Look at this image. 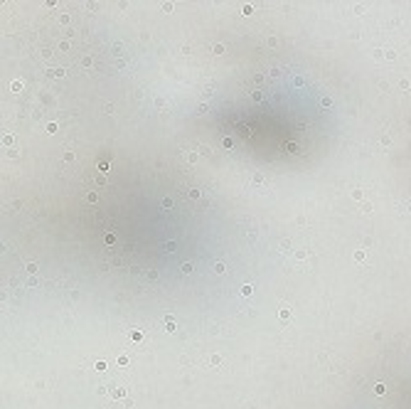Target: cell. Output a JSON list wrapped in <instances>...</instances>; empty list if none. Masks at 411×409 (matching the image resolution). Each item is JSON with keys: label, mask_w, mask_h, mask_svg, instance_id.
Wrapping results in <instances>:
<instances>
[{"label": "cell", "mask_w": 411, "mask_h": 409, "mask_svg": "<svg viewBox=\"0 0 411 409\" xmlns=\"http://www.w3.org/2000/svg\"><path fill=\"white\" fill-rule=\"evenodd\" d=\"M104 239H106V244H113V241H116V234H111V232H108Z\"/></svg>", "instance_id": "1"}, {"label": "cell", "mask_w": 411, "mask_h": 409, "mask_svg": "<svg viewBox=\"0 0 411 409\" xmlns=\"http://www.w3.org/2000/svg\"><path fill=\"white\" fill-rule=\"evenodd\" d=\"M288 318H291V311L283 308V311H281V321H288Z\"/></svg>", "instance_id": "2"}, {"label": "cell", "mask_w": 411, "mask_h": 409, "mask_svg": "<svg viewBox=\"0 0 411 409\" xmlns=\"http://www.w3.org/2000/svg\"><path fill=\"white\" fill-rule=\"evenodd\" d=\"M163 207H165V210H170V207H173V200H167V197H165V200H163Z\"/></svg>", "instance_id": "3"}]
</instances>
